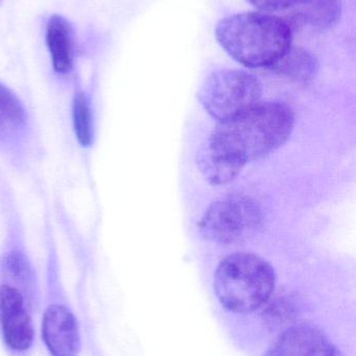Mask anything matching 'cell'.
Segmentation results:
<instances>
[{"mask_svg":"<svg viewBox=\"0 0 356 356\" xmlns=\"http://www.w3.org/2000/svg\"><path fill=\"white\" fill-rule=\"evenodd\" d=\"M45 40L54 72L60 76L70 74L75 66L72 25L62 15H52L46 24Z\"/></svg>","mask_w":356,"mask_h":356,"instance_id":"11","label":"cell"},{"mask_svg":"<svg viewBox=\"0 0 356 356\" xmlns=\"http://www.w3.org/2000/svg\"><path fill=\"white\" fill-rule=\"evenodd\" d=\"M265 356H344L327 337L313 326H297L284 332Z\"/></svg>","mask_w":356,"mask_h":356,"instance_id":"9","label":"cell"},{"mask_svg":"<svg viewBox=\"0 0 356 356\" xmlns=\"http://www.w3.org/2000/svg\"><path fill=\"white\" fill-rule=\"evenodd\" d=\"M270 70L298 85H307L317 76L319 63L316 56L303 48L291 47Z\"/></svg>","mask_w":356,"mask_h":356,"instance_id":"12","label":"cell"},{"mask_svg":"<svg viewBox=\"0 0 356 356\" xmlns=\"http://www.w3.org/2000/svg\"><path fill=\"white\" fill-rule=\"evenodd\" d=\"M295 114L282 102H259L244 114L219 122L204 146L240 169L279 149L294 131Z\"/></svg>","mask_w":356,"mask_h":356,"instance_id":"1","label":"cell"},{"mask_svg":"<svg viewBox=\"0 0 356 356\" xmlns=\"http://www.w3.org/2000/svg\"><path fill=\"white\" fill-rule=\"evenodd\" d=\"M31 115L20 96L0 81V154L17 170H24L33 148Z\"/></svg>","mask_w":356,"mask_h":356,"instance_id":"6","label":"cell"},{"mask_svg":"<svg viewBox=\"0 0 356 356\" xmlns=\"http://www.w3.org/2000/svg\"><path fill=\"white\" fill-rule=\"evenodd\" d=\"M35 303L24 292L8 282H0V328L8 349L25 353L33 343L31 312Z\"/></svg>","mask_w":356,"mask_h":356,"instance_id":"7","label":"cell"},{"mask_svg":"<svg viewBox=\"0 0 356 356\" xmlns=\"http://www.w3.org/2000/svg\"><path fill=\"white\" fill-rule=\"evenodd\" d=\"M263 222V211L256 201L244 195H230L207 209L199 222V228L206 240L230 245L256 234Z\"/></svg>","mask_w":356,"mask_h":356,"instance_id":"5","label":"cell"},{"mask_svg":"<svg viewBox=\"0 0 356 356\" xmlns=\"http://www.w3.org/2000/svg\"><path fill=\"white\" fill-rule=\"evenodd\" d=\"M255 8L265 12L286 10L294 6L298 0H247Z\"/></svg>","mask_w":356,"mask_h":356,"instance_id":"14","label":"cell"},{"mask_svg":"<svg viewBox=\"0 0 356 356\" xmlns=\"http://www.w3.org/2000/svg\"><path fill=\"white\" fill-rule=\"evenodd\" d=\"M203 108L219 122L231 120L261 102L263 86L242 70H221L207 77L198 94Z\"/></svg>","mask_w":356,"mask_h":356,"instance_id":"4","label":"cell"},{"mask_svg":"<svg viewBox=\"0 0 356 356\" xmlns=\"http://www.w3.org/2000/svg\"><path fill=\"white\" fill-rule=\"evenodd\" d=\"M286 21L291 29L325 31L332 29L342 16L341 0H298L288 8Z\"/></svg>","mask_w":356,"mask_h":356,"instance_id":"10","label":"cell"},{"mask_svg":"<svg viewBox=\"0 0 356 356\" xmlns=\"http://www.w3.org/2000/svg\"><path fill=\"white\" fill-rule=\"evenodd\" d=\"M73 133L83 148L92 147L95 138L94 114L91 98L84 90L75 91L71 104Z\"/></svg>","mask_w":356,"mask_h":356,"instance_id":"13","label":"cell"},{"mask_svg":"<svg viewBox=\"0 0 356 356\" xmlns=\"http://www.w3.org/2000/svg\"><path fill=\"white\" fill-rule=\"evenodd\" d=\"M42 337L52 356H77L81 350L79 324L66 305H49L42 321Z\"/></svg>","mask_w":356,"mask_h":356,"instance_id":"8","label":"cell"},{"mask_svg":"<svg viewBox=\"0 0 356 356\" xmlns=\"http://www.w3.org/2000/svg\"><path fill=\"white\" fill-rule=\"evenodd\" d=\"M276 273L269 261L253 253L228 255L217 266L215 292L228 311L249 314L263 307L273 294Z\"/></svg>","mask_w":356,"mask_h":356,"instance_id":"3","label":"cell"},{"mask_svg":"<svg viewBox=\"0 0 356 356\" xmlns=\"http://www.w3.org/2000/svg\"><path fill=\"white\" fill-rule=\"evenodd\" d=\"M219 45L248 68H270L292 47L293 31L284 18L242 13L222 19L215 27Z\"/></svg>","mask_w":356,"mask_h":356,"instance_id":"2","label":"cell"}]
</instances>
